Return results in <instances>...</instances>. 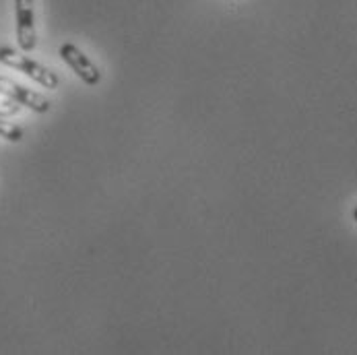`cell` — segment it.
<instances>
[{"label":"cell","mask_w":357,"mask_h":355,"mask_svg":"<svg viewBox=\"0 0 357 355\" xmlns=\"http://www.w3.org/2000/svg\"><path fill=\"white\" fill-rule=\"evenodd\" d=\"M15 19H17V44H19V48L23 52H31L38 44L33 0H15Z\"/></svg>","instance_id":"3"},{"label":"cell","mask_w":357,"mask_h":355,"mask_svg":"<svg viewBox=\"0 0 357 355\" xmlns=\"http://www.w3.org/2000/svg\"><path fill=\"white\" fill-rule=\"evenodd\" d=\"M23 105L17 102H13V100H0V118H6V116H15V114H19V109H21Z\"/></svg>","instance_id":"6"},{"label":"cell","mask_w":357,"mask_h":355,"mask_svg":"<svg viewBox=\"0 0 357 355\" xmlns=\"http://www.w3.org/2000/svg\"><path fill=\"white\" fill-rule=\"evenodd\" d=\"M0 96L21 103L23 107H29V109H33L38 114L50 112V102L42 93H38V91L29 89V87H23L21 83L13 81L8 77H0Z\"/></svg>","instance_id":"4"},{"label":"cell","mask_w":357,"mask_h":355,"mask_svg":"<svg viewBox=\"0 0 357 355\" xmlns=\"http://www.w3.org/2000/svg\"><path fill=\"white\" fill-rule=\"evenodd\" d=\"M0 137L10 143H19V141H23V128L0 118Z\"/></svg>","instance_id":"5"},{"label":"cell","mask_w":357,"mask_h":355,"mask_svg":"<svg viewBox=\"0 0 357 355\" xmlns=\"http://www.w3.org/2000/svg\"><path fill=\"white\" fill-rule=\"evenodd\" d=\"M0 62L15 68V70H21L23 75H27L31 81H36L38 85H42L46 89H56L60 85V79L54 70L46 68L44 64H40L36 60H31L25 54L15 52L13 48H6V46L0 48Z\"/></svg>","instance_id":"1"},{"label":"cell","mask_w":357,"mask_h":355,"mask_svg":"<svg viewBox=\"0 0 357 355\" xmlns=\"http://www.w3.org/2000/svg\"><path fill=\"white\" fill-rule=\"evenodd\" d=\"M354 219H356V221H357V206H356V209H354Z\"/></svg>","instance_id":"7"},{"label":"cell","mask_w":357,"mask_h":355,"mask_svg":"<svg viewBox=\"0 0 357 355\" xmlns=\"http://www.w3.org/2000/svg\"><path fill=\"white\" fill-rule=\"evenodd\" d=\"M60 58L75 70V75L89 87L100 85L102 81V70L93 64V60L85 54L83 50H79L75 44H62L60 46Z\"/></svg>","instance_id":"2"}]
</instances>
